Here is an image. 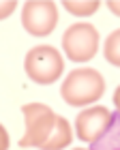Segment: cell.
<instances>
[{
	"label": "cell",
	"instance_id": "obj_12",
	"mask_svg": "<svg viewBox=\"0 0 120 150\" xmlns=\"http://www.w3.org/2000/svg\"><path fill=\"white\" fill-rule=\"evenodd\" d=\"M107 6H109V11L114 13V15H118V17H120V0H109Z\"/></svg>",
	"mask_w": 120,
	"mask_h": 150
},
{
	"label": "cell",
	"instance_id": "obj_8",
	"mask_svg": "<svg viewBox=\"0 0 120 150\" xmlns=\"http://www.w3.org/2000/svg\"><path fill=\"white\" fill-rule=\"evenodd\" d=\"M90 150H120V114H114L109 129L95 144H90Z\"/></svg>",
	"mask_w": 120,
	"mask_h": 150
},
{
	"label": "cell",
	"instance_id": "obj_3",
	"mask_svg": "<svg viewBox=\"0 0 120 150\" xmlns=\"http://www.w3.org/2000/svg\"><path fill=\"white\" fill-rule=\"evenodd\" d=\"M24 120H26V133L19 139L22 148H41L47 142L52 129L56 127L58 116L52 112V107L43 103H28L22 107Z\"/></svg>",
	"mask_w": 120,
	"mask_h": 150
},
{
	"label": "cell",
	"instance_id": "obj_13",
	"mask_svg": "<svg viewBox=\"0 0 120 150\" xmlns=\"http://www.w3.org/2000/svg\"><path fill=\"white\" fill-rule=\"evenodd\" d=\"M0 135H2V150H6V148H9V135H6V129L4 127L0 129Z\"/></svg>",
	"mask_w": 120,
	"mask_h": 150
},
{
	"label": "cell",
	"instance_id": "obj_10",
	"mask_svg": "<svg viewBox=\"0 0 120 150\" xmlns=\"http://www.w3.org/2000/svg\"><path fill=\"white\" fill-rule=\"evenodd\" d=\"M105 60L114 67H120V28L114 30L112 35L105 39V47H103Z\"/></svg>",
	"mask_w": 120,
	"mask_h": 150
},
{
	"label": "cell",
	"instance_id": "obj_7",
	"mask_svg": "<svg viewBox=\"0 0 120 150\" xmlns=\"http://www.w3.org/2000/svg\"><path fill=\"white\" fill-rule=\"evenodd\" d=\"M71 139H73V131H71L69 120L62 118V116H58L56 118V127L52 129L49 137L41 146V150H62V148H66L71 144Z\"/></svg>",
	"mask_w": 120,
	"mask_h": 150
},
{
	"label": "cell",
	"instance_id": "obj_14",
	"mask_svg": "<svg viewBox=\"0 0 120 150\" xmlns=\"http://www.w3.org/2000/svg\"><path fill=\"white\" fill-rule=\"evenodd\" d=\"M114 105H116V114H120V86L116 88V92H114Z\"/></svg>",
	"mask_w": 120,
	"mask_h": 150
},
{
	"label": "cell",
	"instance_id": "obj_15",
	"mask_svg": "<svg viewBox=\"0 0 120 150\" xmlns=\"http://www.w3.org/2000/svg\"><path fill=\"white\" fill-rule=\"evenodd\" d=\"M73 150H86V148H73Z\"/></svg>",
	"mask_w": 120,
	"mask_h": 150
},
{
	"label": "cell",
	"instance_id": "obj_6",
	"mask_svg": "<svg viewBox=\"0 0 120 150\" xmlns=\"http://www.w3.org/2000/svg\"><path fill=\"white\" fill-rule=\"evenodd\" d=\"M112 120H114V114H112L107 107H101V105L88 107V110L82 112V114L77 116V120H75L77 137L82 139V142L95 144V142L109 129Z\"/></svg>",
	"mask_w": 120,
	"mask_h": 150
},
{
	"label": "cell",
	"instance_id": "obj_5",
	"mask_svg": "<svg viewBox=\"0 0 120 150\" xmlns=\"http://www.w3.org/2000/svg\"><path fill=\"white\" fill-rule=\"evenodd\" d=\"M58 24V9L52 0H28L22 9V26L32 37H47Z\"/></svg>",
	"mask_w": 120,
	"mask_h": 150
},
{
	"label": "cell",
	"instance_id": "obj_1",
	"mask_svg": "<svg viewBox=\"0 0 120 150\" xmlns=\"http://www.w3.org/2000/svg\"><path fill=\"white\" fill-rule=\"evenodd\" d=\"M105 92V79L97 69H75L64 79L60 94L69 105L82 107L88 103H95Z\"/></svg>",
	"mask_w": 120,
	"mask_h": 150
},
{
	"label": "cell",
	"instance_id": "obj_2",
	"mask_svg": "<svg viewBox=\"0 0 120 150\" xmlns=\"http://www.w3.org/2000/svg\"><path fill=\"white\" fill-rule=\"evenodd\" d=\"M24 69H26V75L35 84L47 86V84H54L60 75H62L64 60H62V56H60V52L56 47L39 45V47H32L26 54Z\"/></svg>",
	"mask_w": 120,
	"mask_h": 150
},
{
	"label": "cell",
	"instance_id": "obj_9",
	"mask_svg": "<svg viewBox=\"0 0 120 150\" xmlns=\"http://www.w3.org/2000/svg\"><path fill=\"white\" fill-rule=\"evenodd\" d=\"M99 0H64L62 6L71 15H77V17H88V15H95L97 9H99Z\"/></svg>",
	"mask_w": 120,
	"mask_h": 150
},
{
	"label": "cell",
	"instance_id": "obj_4",
	"mask_svg": "<svg viewBox=\"0 0 120 150\" xmlns=\"http://www.w3.org/2000/svg\"><path fill=\"white\" fill-rule=\"evenodd\" d=\"M62 50L73 62H86L95 58L99 50V32L92 24H73L62 35Z\"/></svg>",
	"mask_w": 120,
	"mask_h": 150
},
{
	"label": "cell",
	"instance_id": "obj_11",
	"mask_svg": "<svg viewBox=\"0 0 120 150\" xmlns=\"http://www.w3.org/2000/svg\"><path fill=\"white\" fill-rule=\"evenodd\" d=\"M15 9V2L13 0H9V2H2V11H0V19H6L9 17V13Z\"/></svg>",
	"mask_w": 120,
	"mask_h": 150
}]
</instances>
